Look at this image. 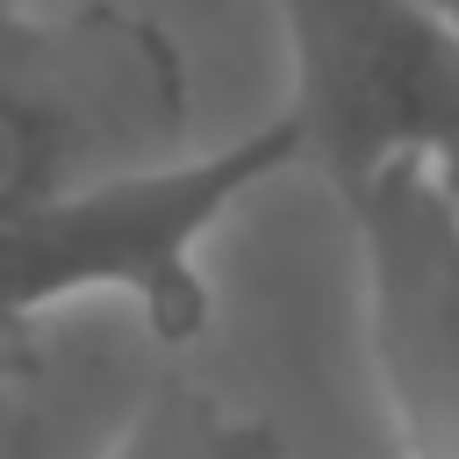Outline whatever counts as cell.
Wrapping results in <instances>:
<instances>
[{
	"mask_svg": "<svg viewBox=\"0 0 459 459\" xmlns=\"http://www.w3.org/2000/svg\"><path fill=\"white\" fill-rule=\"evenodd\" d=\"M93 459H287V437L273 416L230 402L222 387L165 366L129 416L115 423V437Z\"/></svg>",
	"mask_w": 459,
	"mask_h": 459,
	"instance_id": "obj_5",
	"label": "cell"
},
{
	"mask_svg": "<svg viewBox=\"0 0 459 459\" xmlns=\"http://www.w3.org/2000/svg\"><path fill=\"white\" fill-rule=\"evenodd\" d=\"M437 7H452V14H459V0H437Z\"/></svg>",
	"mask_w": 459,
	"mask_h": 459,
	"instance_id": "obj_7",
	"label": "cell"
},
{
	"mask_svg": "<svg viewBox=\"0 0 459 459\" xmlns=\"http://www.w3.org/2000/svg\"><path fill=\"white\" fill-rule=\"evenodd\" d=\"M14 344L22 337L0 330V445H7V409H14Z\"/></svg>",
	"mask_w": 459,
	"mask_h": 459,
	"instance_id": "obj_6",
	"label": "cell"
},
{
	"mask_svg": "<svg viewBox=\"0 0 459 459\" xmlns=\"http://www.w3.org/2000/svg\"><path fill=\"white\" fill-rule=\"evenodd\" d=\"M373 359L409 459H459V265H423L373 294Z\"/></svg>",
	"mask_w": 459,
	"mask_h": 459,
	"instance_id": "obj_4",
	"label": "cell"
},
{
	"mask_svg": "<svg viewBox=\"0 0 459 459\" xmlns=\"http://www.w3.org/2000/svg\"><path fill=\"white\" fill-rule=\"evenodd\" d=\"M287 129L344 208L394 172L459 186V14L437 0H280Z\"/></svg>",
	"mask_w": 459,
	"mask_h": 459,
	"instance_id": "obj_3",
	"label": "cell"
},
{
	"mask_svg": "<svg viewBox=\"0 0 459 459\" xmlns=\"http://www.w3.org/2000/svg\"><path fill=\"white\" fill-rule=\"evenodd\" d=\"M186 151V57L122 0H0V230Z\"/></svg>",
	"mask_w": 459,
	"mask_h": 459,
	"instance_id": "obj_2",
	"label": "cell"
},
{
	"mask_svg": "<svg viewBox=\"0 0 459 459\" xmlns=\"http://www.w3.org/2000/svg\"><path fill=\"white\" fill-rule=\"evenodd\" d=\"M280 172H301L287 115L258 129L179 151L136 172H108L0 230V330L29 337L43 316L79 301H122L158 344H194L215 323L208 237Z\"/></svg>",
	"mask_w": 459,
	"mask_h": 459,
	"instance_id": "obj_1",
	"label": "cell"
}]
</instances>
